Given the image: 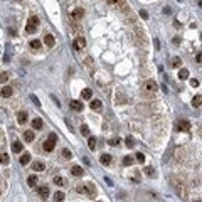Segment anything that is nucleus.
<instances>
[{
	"label": "nucleus",
	"mask_w": 202,
	"mask_h": 202,
	"mask_svg": "<svg viewBox=\"0 0 202 202\" xmlns=\"http://www.w3.org/2000/svg\"><path fill=\"white\" fill-rule=\"evenodd\" d=\"M62 158H66V160H69L71 157H73V153H71V150H68V148H62Z\"/></svg>",
	"instance_id": "bb28decb"
},
{
	"label": "nucleus",
	"mask_w": 202,
	"mask_h": 202,
	"mask_svg": "<svg viewBox=\"0 0 202 202\" xmlns=\"http://www.w3.org/2000/svg\"><path fill=\"white\" fill-rule=\"evenodd\" d=\"M89 106H91V110H94V111H99L101 108H103V103H101L99 99H93V101H91V105H89Z\"/></svg>",
	"instance_id": "4468645a"
},
{
	"label": "nucleus",
	"mask_w": 202,
	"mask_h": 202,
	"mask_svg": "<svg viewBox=\"0 0 202 202\" xmlns=\"http://www.w3.org/2000/svg\"><path fill=\"white\" fill-rule=\"evenodd\" d=\"M64 199H66V194H64V192L59 190V192H56L54 194V202H62Z\"/></svg>",
	"instance_id": "6ab92c4d"
},
{
	"label": "nucleus",
	"mask_w": 202,
	"mask_h": 202,
	"mask_svg": "<svg viewBox=\"0 0 202 202\" xmlns=\"http://www.w3.org/2000/svg\"><path fill=\"white\" fill-rule=\"evenodd\" d=\"M91 96H93V91H91V89H88V88L81 91V98H83V99H89Z\"/></svg>",
	"instance_id": "b1692460"
},
{
	"label": "nucleus",
	"mask_w": 202,
	"mask_h": 202,
	"mask_svg": "<svg viewBox=\"0 0 202 202\" xmlns=\"http://www.w3.org/2000/svg\"><path fill=\"white\" fill-rule=\"evenodd\" d=\"M2 96H3V98H9V96H12V88H9V86L2 88Z\"/></svg>",
	"instance_id": "a878e982"
},
{
	"label": "nucleus",
	"mask_w": 202,
	"mask_h": 202,
	"mask_svg": "<svg viewBox=\"0 0 202 202\" xmlns=\"http://www.w3.org/2000/svg\"><path fill=\"white\" fill-rule=\"evenodd\" d=\"M201 101H202V96L197 94V96L192 99V106H194V108H199V106H201Z\"/></svg>",
	"instance_id": "393cba45"
},
{
	"label": "nucleus",
	"mask_w": 202,
	"mask_h": 202,
	"mask_svg": "<svg viewBox=\"0 0 202 202\" xmlns=\"http://www.w3.org/2000/svg\"><path fill=\"white\" fill-rule=\"evenodd\" d=\"M84 194L89 197V199H94L96 197V189H94V185L91 182H88V184L84 185Z\"/></svg>",
	"instance_id": "39448f33"
},
{
	"label": "nucleus",
	"mask_w": 202,
	"mask_h": 202,
	"mask_svg": "<svg viewBox=\"0 0 202 202\" xmlns=\"http://www.w3.org/2000/svg\"><path fill=\"white\" fill-rule=\"evenodd\" d=\"M125 143H126V147H128V148H133V147H135V140H133L131 136H128V138L125 140Z\"/></svg>",
	"instance_id": "72a5a7b5"
},
{
	"label": "nucleus",
	"mask_w": 202,
	"mask_h": 202,
	"mask_svg": "<svg viewBox=\"0 0 202 202\" xmlns=\"http://www.w3.org/2000/svg\"><path fill=\"white\" fill-rule=\"evenodd\" d=\"M37 25H39V17H37V15H30V17H29V20H27L25 30H27L29 34H32V32L37 29Z\"/></svg>",
	"instance_id": "f257e3e1"
},
{
	"label": "nucleus",
	"mask_w": 202,
	"mask_h": 202,
	"mask_svg": "<svg viewBox=\"0 0 202 202\" xmlns=\"http://www.w3.org/2000/svg\"><path fill=\"white\" fill-rule=\"evenodd\" d=\"M32 168H34L36 172H42V170L46 168V165H44V162H40V160H37V162H34V164H32Z\"/></svg>",
	"instance_id": "f3484780"
},
{
	"label": "nucleus",
	"mask_w": 202,
	"mask_h": 202,
	"mask_svg": "<svg viewBox=\"0 0 202 202\" xmlns=\"http://www.w3.org/2000/svg\"><path fill=\"white\" fill-rule=\"evenodd\" d=\"M0 164H2V165H9V164H10V157H9L7 153H2V155H0Z\"/></svg>",
	"instance_id": "5701e85b"
},
{
	"label": "nucleus",
	"mask_w": 202,
	"mask_h": 202,
	"mask_svg": "<svg viewBox=\"0 0 202 202\" xmlns=\"http://www.w3.org/2000/svg\"><path fill=\"white\" fill-rule=\"evenodd\" d=\"M174 187L177 189V192H179V195H180L182 199H187V195H189V192H187V189H185L184 182L180 184V180H174Z\"/></svg>",
	"instance_id": "20e7f679"
},
{
	"label": "nucleus",
	"mask_w": 202,
	"mask_h": 202,
	"mask_svg": "<svg viewBox=\"0 0 202 202\" xmlns=\"http://www.w3.org/2000/svg\"><path fill=\"white\" fill-rule=\"evenodd\" d=\"M106 2H108V3H116L118 0H106Z\"/></svg>",
	"instance_id": "c03bdc74"
},
{
	"label": "nucleus",
	"mask_w": 202,
	"mask_h": 202,
	"mask_svg": "<svg viewBox=\"0 0 202 202\" xmlns=\"http://www.w3.org/2000/svg\"><path fill=\"white\" fill-rule=\"evenodd\" d=\"M190 84H192L194 88H197V86H199V81H197V79H190Z\"/></svg>",
	"instance_id": "79ce46f5"
},
{
	"label": "nucleus",
	"mask_w": 202,
	"mask_h": 202,
	"mask_svg": "<svg viewBox=\"0 0 202 202\" xmlns=\"http://www.w3.org/2000/svg\"><path fill=\"white\" fill-rule=\"evenodd\" d=\"M69 106H71V110H73V111H83V108H84L81 101H71Z\"/></svg>",
	"instance_id": "ddd939ff"
},
{
	"label": "nucleus",
	"mask_w": 202,
	"mask_h": 202,
	"mask_svg": "<svg viewBox=\"0 0 202 202\" xmlns=\"http://www.w3.org/2000/svg\"><path fill=\"white\" fill-rule=\"evenodd\" d=\"M30 162V153H22V157H20V164L22 165H27Z\"/></svg>",
	"instance_id": "4be33fe9"
},
{
	"label": "nucleus",
	"mask_w": 202,
	"mask_h": 202,
	"mask_svg": "<svg viewBox=\"0 0 202 202\" xmlns=\"http://www.w3.org/2000/svg\"><path fill=\"white\" fill-rule=\"evenodd\" d=\"M30 47H32L34 51H37V49H40V40H37V39H34V40H30Z\"/></svg>",
	"instance_id": "c756f323"
},
{
	"label": "nucleus",
	"mask_w": 202,
	"mask_h": 202,
	"mask_svg": "<svg viewBox=\"0 0 202 202\" xmlns=\"http://www.w3.org/2000/svg\"><path fill=\"white\" fill-rule=\"evenodd\" d=\"M76 192L77 194H84V185H77L76 187Z\"/></svg>",
	"instance_id": "ea45409f"
},
{
	"label": "nucleus",
	"mask_w": 202,
	"mask_h": 202,
	"mask_svg": "<svg viewBox=\"0 0 202 202\" xmlns=\"http://www.w3.org/2000/svg\"><path fill=\"white\" fill-rule=\"evenodd\" d=\"M32 128L34 130L42 128V120H40V118H34V120H32Z\"/></svg>",
	"instance_id": "aec40b11"
},
{
	"label": "nucleus",
	"mask_w": 202,
	"mask_h": 202,
	"mask_svg": "<svg viewBox=\"0 0 202 202\" xmlns=\"http://www.w3.org/2000/svg\"><path fill=\"white\" fill-rule=\"evenodd\" d=\"M30 99H32V101H34V103H36L37 106H40V101H39V99H37V96H34V94H32V96H30Z\"/></svg>",
	"instance_id": "a19ab883"
},
{
	"label": "nucleus",
	"mask_w": 202,
	"mask_h": 202,
	"mask_svg": "<svg viewBox=\"0 0 202 202\" xmlns=\"http://www.w3.org/2000/svg\"><path fill=\"white\" fill-rule=\"evenodd\" d=\"M172 66H174V68H180V66H182V61H180L179 57H174V59H172Z\"/></svg>",
	"instance_id": "473e14b6"
},
{
	"label": "nucleus",
	"mask_w": 202,
	"mask_h": 202,
	"mask_svg": "<svg viewBox=\"0 0 202 202\" xmlns=\"http://www.w3.org/2000/svg\"><path fill=\"white\" fill-rule=\"evenodd\" d=\"M179 77H180L182 81H184V79H189V71H187V69H180V71H179Z\"/></svg>",
	"instance_id": "cd10ccee"
},
{
	"label": "nucleus",
	"mask_w": 202,
	"mask_h": 202,
	"mask_svg": "<svg viewBox=\"0 0 202 202\" xmlns=\"http://www.w3.org/2000/svg\"><path fill=\"white\" fill-rule=\"evenodd\" d=\"M22 150H24V145H22L20 142H14V143H12V152H14V153H20Z\"/></svg>",
	"instance_id": "dca6fc26"
},
{
	"label": "nucleus",
	"mask_w": 202,
	"mask_h": 202,
	"mask_svg": "<svg viewBox=\"0 0 202 202\" xmlns=\"http://www.w3.org/2000/svg\"><path fill=\"white\" fill-rule=\"evenodd\" d=\"M145 174H147L148 177H155V175H157L155 168H152V167H147V168H145Z\"/></svg>",
	"instance_id": "2f4dec72"
},
{
	"label": "nucleus",
	"mask_w": 202,
	"mask_h": 202,
	"mask_svg": "<svg viewBox=\"0 0 202 202\" xmlns=\"http://www.w3.org/2000/svg\"><path fill=\"white\" fill-rule=\"evenodd\" d=\"M195 202H201V201H195Z\"/></svg>",
	"instance_id": "a18cd8bd"
},
{
	"label": "nucleus",
	"mask_w": 202,
	"mask_h": 202,
	"mask_svg": "<svg viewBox=\"0 0 202 202\" xmlns=\"http://www.w3.org/2000/svg\"><path fill=\"white\" fill-rule=\"evenodd\" d=\"M7 81H9V74L2 73V74H0V83H7Z\"/></svg>",
	"instance_id": "c9c22d12"
},
{
	"label": "nucleus",
	"mask_w": 202,
	"mask_h": 202,
	"mask_svg": "<svg viewBox=\"0 0 202 202\" xmlns=\"http://www.w3.org/2000/svg\"><path fill=\"white\" fill-rule=\"evenodd\" d=\"M142 89H143V93H147L148 96H152V94H155V91H157V84H155V81L148 79V81H145V83H143Z\"/></svg>",
	"instance_id": "f03ea898"
},
{
	"label": "nucleus",
	"mask_w": 202,
	"mask_h": 202,
	"mask_svg": "<svg viewBox=\"0 0 202 202\" xmlns=\"http://www.w3.org/2000/svg\"><path fill=\"white\" fill-rule=\"evenodd\" d=\"M17 120H19L20 125H24V123L27 121V111H20V113L17 115Z\"/></svg>",
	"instance_id": "a211bd4d"
},
{
	"label": "nucleus",
	"mask_w": 202,
	"mask_h": 202,
	"mask_svg": "<svg viewBox=\"0 0 202 202\" xmlns=\"http://www.w3.org/2000/svg\"><path fill=\"white\" fill-rule=\"evenodd\" d=\"M24 140L29 142V143H32V142H34V131H32V130H27V131L24 133Z\"/></svg>",
	"instance_id": "2eb2a0df"
},
{
	"label": "nucleus",
	"mask_w": 202,
	"mask_h": 202,
	"mask_svg": "<svg viewBox=\"0 0 202 202\" xmlns=\"http://www.w3.org/2000/svg\"><path fill=\"white\" fill-rule=\"evenodd\" d=\"M88 147L91 148V150L96 148V138H94V136H89V138H88Z\"/></svg>",
	"instance_id": "c85d7f7f"
},
{
	"label": "nucleus",
	"mask_w": 202,
	"mask_h": 202,
	"mask_svg": "<svg viewBox=\"0 0 202 202\" xmlns=\"http://www.w3.org/2000/svg\"><path fill=\"white\" fill-rule=\"evenodd\" d=\"M54 184H56V185H64V184H66V179L57 175V177H54Z\"/></svg>",
	"instance_id": "7c9ffc66"
},
{
	"label": "nucleus",
	"mask_w": 202,
	"mask_h": 202,
	"mask_svg": "<svg viewBox=\"0 0 202 202\" xmlns=\"http://www.w3.org/2000/svg\"><path fill=\"white\" fill-rule=\"evenodd\" d=\"M37 194H39L40 197H47V195H49V187H47V185H40V187L37 189Z\"/></svg>",
	"instance_id": "f8f14e48"
},
{
	"label": "nucleus",
	"mask_w": 202,
	"mask_h": 202,
	"mask_svg": "<svg viewBox=\"0 0 202 202\" xmlns=\"http://www.w3.org/2000/svg\"><path fill=\"white\" fill-rule=\"evenodd\" d=\"M71 17H73V20H81V19L84 17V9L76 7L73 12H71Z\"/></svg>",
	"instance_id": "423d86ee"
},
{
	"label": "nucleus",
	"mask_w": 202,
	"mask_h": 202,
	"mask_svg": "<svg viewBox=\"0 0 202 202\" xmlns=\"http://www.w3.org/2000/svg\"><path fill=\"white\" fill-rule=\"evenodd\" d=\"M81 133H83V136H89V128H88V125H83V126H81Z\"/></svg>",
	"instance_id": "f704fd0d"
},
{
	"label": "nucleus",
	"mask_w": 202,
	"mask_h": 202,
	"mask_svg": "<svg viewBox=\"0 0 202 202\" xmlns=\"http://www.w3.org/2000/svg\"><path fill=\"white\" fill-rule=\"evenodd\" d=\"M37 182H39V179H37L36 175H30V177L27 179V185H29V187H36Z\"/></svg>",
	"instance_id": "412c9836"
},
{
	"label": "nucleus",
	"mask_w": 202,
	"mask_h": 202,
	"mask_svg": "<svg viewBox=\"0 0 202 202\" xmlns=\"http://www.w3.org/2000/svg\"><path fill=\"white\" fill-rule=\"evenodd\" d=\"M56 140H57L56 133H51V135H49V140H46V142H44V145H42V147H44V150H46V152H52V150H54V147H56Z\"/></svg>",
	"instance_id": "7ed1b4c3"
},
{
	"label": "nucleus",
	"mask_w": 202,
	"mask_h": 202,
	"mask_svg": "<svg viewBox=\"0 0 202 202\" xmlns=\"http://www.w3.org/2000/svg\"><path fill=\"white\" fill-rule=\"evenodd\" d=\"M44 44H46L47 47H54L56 40H54V37H52V34H46V36H44Z\"/></svg>",
	"instance_id": "9d476101"
},
{
	"label": "nucleus",
	"mask_w": 202,
	"mask_h": 202,
	"mask_svg": "<svg viewBox=\"0 0 202 202\" xmlns=\"http://www.w3.org/2000/svg\"><path fill=\"white\" fill-rule=\"evenodd\" d=\"M123 164H125V165H131V164H133V158H131V157H125V158H123Z\"/></svg>",
	"instance_id": "4c0bfd02"
},
{
	"label": "nucleus",
	"mask_w": 202,
	"mask_h": 202,
	"mask_svg": "<svg viewBox=\"0 0 202 202\" xmlns=\"http://www.w3.org/2000/svg\"><path fill=\"white\" fill-rule=\"evenodd\" d=\"M136 160L143 164V162H145V155H143V153H136Z\"/></svg>",
	"instance_id": "58836bf2"
},
{
	"label": "nucleus",
	"mask_w": 202,
	"mask_h": 202,
	"mask_svg": "<svg viewBox=\"0 0 202 202\" xmlns=\"http://www.w3.org/2000/svg\"><path fill=\"white\" fill-rule=\"evenodd\" d=\"M73 47H74V49H77V51L84 49V47H86V40H84V37H77V39L73 42Z\"/></svg>",
	"instance_id": "6e6552de"
},
{
	"label": "nucleus",
	"mask_w": 202,
	"mask_h": 202,
	"mask_svg": "<svg viewBox=\"0 0 202 202\" xmlns=\"http://www.w3.org/2000/svg\"><path fill=\"white\" fill-rule=\"evenodd\" d=\"M140 15H142L143 19H147V17H148V14L145 12V10H142V12H140Z\"/></svg>",
	"instance_id": "37998d69"
},
{
	"label": "nucleus",
	"mask_w": 202,
	"mask_h": 202,
	"mask_svg": "<svg viewBox=\"0 0 202 202\" xmlns=\"http://www.w3.org/2000/svg\"><path fill=\"white\" fill-rule=\"evenodd\" d=\"M99 160H101V164H103V165H110L111 160H113V157H111L110 153H103V155L99 157Z\"/></svg>",
	"instance_id": "9b49d317"
},
{
	"label": "nucleus",
	"mask_w": 202,
	"mask_h": 202,
	"mask_svg": "<svg viewBox=\"0 0 202 202\" xmlns=\"http://www.w3.org/2000/svg\"><path fill=\"white\" fill-rule=\"evenodd\" d=\"M108 143H110L111 147H116V145L120 143V138H111V140L108 142Z\"/></svg>",
	"instance_id": "e433bc0d"
},
{
	"label": "nucleus",
	"mask_w": 202,
	"mask_h": 202,
	"mask_svg": "<svg viewBox=\"0 0 202 202\" xmlns=\"http://www.w3.org/2000/svg\"><path fill=\"white\" fill-rule=\"evenodd\" d=\"M71 175H74V177H83L84 175V168H81L79 165L71 167Z\"/></svg>",
	"instance_id": "1a4fd4ad"
},
{
	"label": "nucleus",
	"mask_w": 202,
	"mask_h": 202,
	"mask_svg": "<svg viewBox=\"0 0 202 202\" xmlns=\"http://www.w3.org/2000/svg\"><path fill=\"white\" fill-rule=\"evenodd\" d=\"M177 130L179 131H189L190 130V123L187 120H179L177 121Z\"/></svg>",
	"instance_id": "0eeeda50"
}]
</instances>
